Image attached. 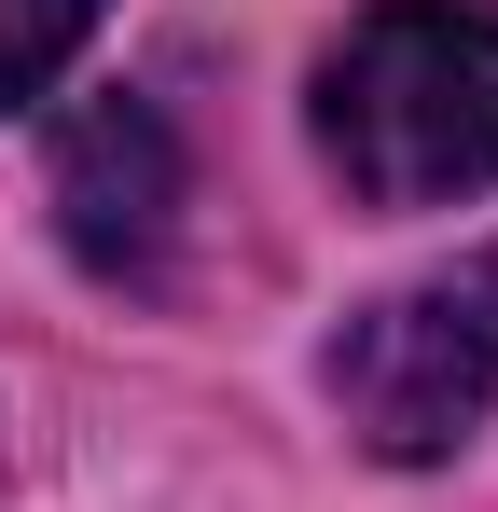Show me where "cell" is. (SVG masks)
<instances>
[{
	"instance_id": "6da1fadb",
	"label": "cell",
	"mask_w": 498,
	"mask_h": 512,
	"mask_svg": "<svg viewBox=\"0 0 498 512\" xmlns=\"http://www.w3.org/2000/svg\"><path fill=\"white\" fill-rule=\"evenodd\" d=\"M319 153L360 208L498 194V0H374L319 70Z\"/></svg>"
},
{
	"instance_id": "3957f363",
	"label": "cell",
	"mask_w": 498,
	"mask_h": 512,
	"mask_svg": "<svg viewBox=\"0 0 498 512\" xmlns=\"http://www.w3.org/2000/svg\"><path fill=\"white\" fill-rule=\"evenodd\" d=\"M56 236L83 250V277H153L166 263V222H180V139H166L153 97H83L56 125Z\"/></svg>"
},
{
	"instance_id": "7a4b0ae2",
	"label": "cell",
	"mask_w": 498,
	"mask_h": 512,
	"mask_svg": "<svg viewBox=\"0 0 498 512\" xmlns=\"http://www.w3.org/2000/svg\"><path fill=\"white\" fill-rule=\"evenodd\" d=\"M332 402L374 457H457L471 429L498 416V250H457L374 291L346 333H332Z\"/></svg>"
},
{
	"instance_id": "277c9868",
	"label": "cell",
	"mask_w": 498,
	"mask_h": 512,
	"mask_svg": "<svg viewBox=\"0 0 498 512\" xmlns=\"http://www.w3.org/2000/svg\"><path fill=\"white\" fill-rule=\"evenodd\" d=\"M97 14H111V0H0V111L56 84L83 42H97Z\"/></svg>"
}]
</instances>
